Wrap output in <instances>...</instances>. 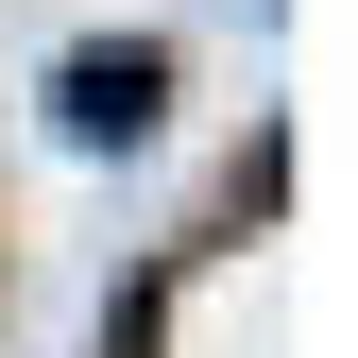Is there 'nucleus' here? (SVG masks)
<instances>
[{
	"label": "nucleus",
	"mask_w": 358,
	"mask_h": 358,
	"mask_svg": "<svg viewBox=\"0 0 358 358\" xmlns=\"http://www.w3.org/2000/svg\"><path fill=\"white\" fill-rule=\"evenodd\" d=\"M154 103H171V52H69V85H52L69 137H154Z\"/></svg>",
	"instance_id": "1"
}]
</instances>
